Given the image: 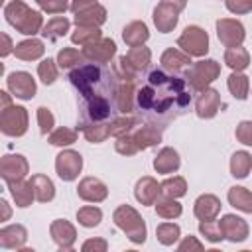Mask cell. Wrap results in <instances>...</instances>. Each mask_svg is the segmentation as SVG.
<instances>
[{"instance_id":"obj_5","label":"cell","mask_w":252,"mask_h":252,"mask_svg":"<svg viewBox=\"0 0 252 252\" xmlns=\"http://www.w3.org/2000/svg\"><path fill=\"white\" fill-rule=\"evenodd\" d=\"M112 220L126 234V238L132 244H144L146 242L148 226H146V220L142 219V215L134 207H130V205L116 207L112 213Z\"/></svg>"},{"instance_id":"obj_22","label":"cell","mask_w":252,"mask_h":252,"mask_svg":"<svg viewBox=\"0 0 252 252\" xmlns=\"http://www.w3.org/2000/svg\"><path fill=\"white\" fill-rule=\"evenodd\" d=\"M220 199L213 193H203L195 199L193 203V215L199 219V220H211V219H217L219 213H220Z\"/></svg>"},{"instance_id":"obj_40","label":"cell","mask_w":252,"mask_h":252,"mask_svg":"<svg viewBox=\"0 0 252 252\" xmlns=\"http://www.w3.org/2000/svg\"><path fill=\"white\" fill-rule=\"evenodd\" d=\"M156 238L163 246H173L181 238V228L175 222H159L156 228Z\"/></svg>"},{"instance_id":"obj_31","label":"cell","mask_w":252,"mask_h":252,"mask_svg":"<svg viewBox=\"0 0 252 252\" xmlns=\"http://www.w3.org/2000/svg\"><path fill=\"white\" fill-rule=\"evenodd\" d=\"M226 87H228L230 94L238 100H246L250 94V79L242 71H232L226 79Z\"/></svg>"},{"instance_id":"obj_45","label":"cell","mask_w":252,"mask_h":252,"mask_svg":"<svg viewBox=\"0 0 252 252\" xmlns=\"http://www.w3.org/2000/svg\"><path fill=\"white\" fill-rule=\"evenodd\" d=\"M37 77L43 85H53L59 77V65H57V59H41V63L37 65Z\"/></svg>"},{"instance_id":"obj_21","label":"cell","mask_w":252,"mask_h":252,"mask_svg":"<svg viewBox=\"0 0 252 252\" xmlns=\"http://www.w3.org/2000/svg\"><path fill=\"white\" fill-rule=\"evenodd\" d=\"M152 20H154V26L158 28L159 33H169V32L175 30V26H177V22H179V12H177L173 6L165 4V2H159V4L154 8Z\"/></svg>"},{"instance_id":"obj_49","label":"cell","mask_w":252,"mask_h":252,"mask_svg":"<svg viewBox=\"0 0 252 252\" xmlns=\"http://www.w3.org/2000/svg\"><path fill=\"white\" fill-rule=\"evenodd\" d=\"M114 150L120 154V156H136L140 152V146L134 138V134H124V136H118L116 142H114Z\"/></svg>"},{"instance_id":"obj_28","label":"cell","mask_w":252,"mask_h":252,"mask_svg":"<svg viewBox=\"0 0 252 252\" xmlns=\"http://www.w3.org/2000/svg\"><path fill=\"white\" fill-rule=\"evenodd\" d=\"M75 26H93V28H100L106 22V8L100 4H94L79 14H75L73 18Z\"/></svg>"},{"instance_id":"obj_10","label":"cell","mask_w":252,"mask_h":252,"mask_svg":"<svg viewBox=\"0 0 252 252\" xmlns=\"http://www.w3.org/2000/svg\"><path fill=\"white\" fill-rule=\"evenodd\" d=\"M6 87L10 91L12 96L20 98V100H32L37 93V85L35 79L28 73V71H14L6 77Z\"/></svg>"},{"instance_id":"obj_61","label":"cell","mask_w":252,"mask_h":252,"mask_svg":"<svg viewBox=\"0 0 252 252\" xmlns=\"http://www.w3.org/2000/svg\"><path fill=\"white\" fill-rule=\"evenodd\" d=\"M35 2H37V0H35Z\"/></svg>"},{"instance_id":"obj_24","label":"cell","mask_w":252,"mask_h":252,"mask_svg":"<svg viewBox=\"0 0 252 252\" xmlns=\"http://www.w3.org/2000/svg\"><path fill=\"white\" fill-rule=\"evenodd\" d=\"M179 165H181V158H179L177 150H173V148H169V146L161 148V150L154 156V169H156V173H159V175L175 173V171L179 169Z\"/></svg>"},{"instance_id":"obj_55","label":"cell","mask_w":252,"mask_h":252,"mask_svg":"<svg viewBox=\"0 0 252 252\" xmlns=\"http://www.w3.org/2000/svg\"><path fill=\"white\" fill-rule=\"evenodd\" d=\"M203 248H205V244L197 236H191V234L189 236H183V240L177 244V250L179 252H187V250L191 252V250H203Z\"/></svg>"},{"instance_id":"obj_58","label":"cell","mask_w":252,"mask_h":252,"mask_svg":"<svg viewBox=\"0 0 252 252\" xmlns=\"http://www.w3.org/2000/svg\"><path fill=\"white\" fill-rule=\"evenodd\" d=\"M159 2H165V4H169V6H173L179 14L185 10V6H187V0H159Z\"/></svg>"},{"instance_id":"obj_59","label":"cell","mask_w":252,"mask_h":252,"mask_svg":"<svg viewBox=\"0 0 252 252\" xmlns=\"http://www.w3.org/2000/svg\"><path fill=\"white\" fill-rule=\"evenodd\" d=\"M10 96H12V94H8L6 91H0V98H2V106H0V110L12 104V98H10Z\"/></svg>"},{"instance_id":"obj_8","label":"cell","mask_w":252,"mask_h":252,"mask_svg":"<svg viewBox=\"0 0 252 252\" xmlns=\"http://www.w3.org/2000/svg\"><path fill=\"white\" fill-rule=\"evenodd\" d=\"M177 47L191 57H205L209 53V35L201 26H187L177 37Z\"/></svg>"},{"instance_id":"obj_30","label":"cell","mask_w":252,"mask_h":252,"mask_svg":"<svg viewBox=\"0 0 252 252\" xmlns=\"http://www.w3.org/2000/svg\"><path fill=\"white\" fill-rule=\"evenodd\" d=\"M30 181L33 185V193H35V199L39 203H49V201L55 199V185L47 175L35 173V175H32Z\"/></svg>"},{"instance_id":"obj_32","label":"cell","mask_w":252,"mask_h":252,"mask_svg":"<svg viewBox=\"0 0 252 252\" xmlns=\"http://www.w3.org/2000/svg\"><path fill=\"white\" fill-rule=\"evenodd\" d=\"M134 138L140 146V150H148V148H154L161 142V128L154 126V124H144V126H138V130L134 132Z\"/></svg>"},{"instance_id":"obj_33","label":"cell","mask_w":252,"mask_h":252,"mask_svg":"<svg viewBox=\"0 0 252 252\" xmlns=\"http://www.w3.org/2000/svg\"><path fill=\"white\" fill-rule=\"evenodd\" d=\"M252 169V156L246 150H238L230 156V175L236 179H244L248 177Z\"/></svg>"},{"instance_id":"obj_57","label":"cell","mask_w":252,"mask_h":252,"mask_svg":"<svg viewBox=\"0 0 252 252\" xmlns=\"http://www.w3.org/2000/svg\"><path fill=\"white\" fill-rule=\"evenodd\" d=\"M0 37H2V49H0V55L2 57H8L10 53H14V43H12V39H10V35L8 33H0Z\"/></svg>"},{"instance_id":"obj_47","label":"cell","mask_w":252,"mask_h":252,"mask_svg":"<svg viewBox=\"0 0 252 252\" xmlns=\"http://www.w3.org/2000/svg\"><path fill=\"white\" fill-rule=\"evenodd\" d=\"M199 232L205 236L207 242L211 244H217L220 240H224V234H222V228H220V220L217 219H211V220H201L199 222Z\"/></svg>"},{"instance_id":"obj_23","label":"cell","mask_w":252,"mask_h":252,"mask_svg":"<svg viewBox=\"0 0 252 252\" xmlns=\"http://www.w3.org/2000/svg\"><path fill=\"white\" fill-rule=\"evenodd\" d=\"M28 240V230L24 224H8L0 228V246L4 250H22Z\"/></svg>"},{"instance_id":"obj_46","label":"cell","mask_w":252,"mask_h":252,"mask_svg":"<svg viewBox=\"0 0 252 252\" xmlns=\"http://www.w3.org/2000/svg\"><path fill=\"white\" fill-rule=\"evenodd\" d=\"M83 61H85L83 53H79L75 47H63L57 53V65H59V69H69L71 71V69L79 67Z\"/></svg>"},{"instance_id":"obj_26","label":"cell","mask_w":252,"mask_h":252,"mask_svg":"<svg viewBox=\"0 0 252 252\" xmlns=\"http://www.w3.org/2000/svg\"><path fill=\"white\" fill-rule=\"evenodd\" d=\"M45 53V45L41 39L37 37H28L20 43H16L14 47V55L22 61H35V59H41Z\"/></svg>"},{"instance_id":"obj_36","label":"cell","mask_w":252,"mask_h":252,"mask_svg":"<svg viewBox=\"0 0 252 252\" xmlns=\"http://www.w3.org/2000/svg\"><path fill=\"white\" fill-rule=\"evenodd\" d=\"M126 59H128V63H130L138 73H144V71L150 67V63H152V51H150V47H146V45H134V47L128 49Z\"/></svg>"},{"instance_id":"obj_54","label":"cell","mask_w":252,"mask_h":252,"mask_svg":"<svg viewBox=\"0 0 252 252\" xmlns=\"http://www.w3.org/2000/svg\"><path fill=\"white\" fill-rule=\"evenodd\" d=\"M83 252H106L108 250V242L104 238H89L81 244Z\"/></svg>"},{"instance_id":"obj_25","label":"cell","mask_w":252,"mask_h":252,"mask_svg":"<svg viewBox=\"0 0 252 252\" xmlns=\"http://www.w3.org/2000/svg\"><path fill=\"white\" fill-rule=\"evenodd\" d=\"M8 189H10V195L16 203V207L20 209H26L32 205V201L35 199V193H33V185L32 181H26L24 179H18V181H10L8 183Z\"/></svg>"},{"instance_id":"obj_53","label":"cell","mask_w":252,"mask_h":252,"mask_svg":"<svg viewBox=\"0 0 252 252\" xmlns=\"http://www.w3.org/2000/svg\"><path fill=\"white\" fill-rule=\"evenodd\" d=\"M224 6L230 14H236V16L252 12V0H224Z\"/></svg>"},{"instance_id":"obj_4","label":"cell","mask_w":252,"mask_h":252,"mask_svg":"<svg viewBox=\"0 0 252 252\" xmlns=\"http://www.w3.org/2000/svg\"><path fill=\"white\" fill-rule=\"evenodd\" d=\"M114 98L108 96H89L83 98L79 106V128L87 124H108L116 116Z\"/></svg>"},{"instance_id":"obj_14","label":"cell","mask_w":252,"mask_h":252,"mask_svg":"<svg viewBox=\"0 0 252 252\" xmlns=\"http://www.w3.org/2000/svg\"><path fill=\"white\" fill-rule=\"evenodd\" d=\"M49 234L59 250H71L77 242V228L73 222H69L65 219H55L49 224Z\"/></svg>"},{"instance_id":"obj_12","label":"cell","mask_w":252,"mask_h":252,"mask_svg":"<svg viewBox=\"0 0 252 252\" xmlns=\"http://www.w3.org/2000/svg\"><path fill=\"white\" fill-rule=\"evenodd\" d=\"M30 173V163L26 159V156L22 154H6L0 159V177L10 183V181H18L24 179Z\"/></svg>"},{"instance_id":"obj_29","label":"cell","mask_w":252,"mask_h":252,"mask_svg":"<svg viewBox=\"0 0 252 252\" xmlns=\"http://www.w3.org/2000/svg\"><path fill=\"white\" fill-rule=\"evenodd\" d=\"M226 199L228 203L240 211V213H246V215H252V191L242 187V185H234L228 189L226 193Z\"/></svg>"},{"instance_id":"obj_11","label":"cell","mask_w":252,"mask_h":252,"mask_svg":"<svg viewBox=\"0 0 252 252\" xmlns=\"http://www.w3.org/2000/svg\"><path fill=\"white\" fill-rule=\"evenodd\" d=\"M217 37L224 47H238L246 37V30L234 18H220L217 20Z\"/></svg>"},{"instance_id":"obj_16","label":"cell","mask_w":252,"mask_h":252,"mask_svg":"<svg viewBox=\"0 0 252 252\" xmlns=\"http://www.w3.org/2000/svg\"><path fill=\"white\" fill-rule=\"evenodd\" d=\"M77 195L79 199L87 201V203H102L108 197V187L106 183H102L98 177H83L77 185Z\"/></svg>"},{"instance_id":"obj_20","label":"cell","mask_w":252,"mask_h":252,"mask_svg":"<svg viewBox=\"0 0 252 252\" xmlns=\"http://www.w3.org/2000/svg\"><path fill=\"white\" fill-rule=\"evenodd\" d=\"M114 106L118 114H132L136 108V83L120 81L114 91Z\"/></svg>"},{"instance_id":"obj_15","label":"cell","mask_w":252,"mask_h":252,"mask_svg":"<svg viewBox=\"0 0 252 252\" xmlns=\"http://www.w3.org/2000/svg\"><path fill=\"white\" fill-rule=\"evenodd\" d=\"M220 228H222L224 238H226L228 242H232V244L244 242V240L248 238V234H250L248 222H246L242 217L232 215V213H228V215H224V217L220 219Z\"/></svg>"},{"instance_id":"obj_43","label":"cell","mask_w":252,"mask_h":252,"mask_svg":"<svg viewBox=\"0 0 252 252\" xmlns=\"http://www.w3.org/2000/svg\"><path fill=\"white\" fill-rule=\"evenodd\" d=\"M77 220L85 228H94L102 220V211L98 207H94V205H85V207H81L77 211Z\"/></svg>"},{"instance_id":"obj_7","label":"cell","mask_w":252,"mask_h":252,"mask_svg":"<svg viewBox=\"0 0 252 252\" xmlns=\"http://www.w3.org/2000/svg\"><path fill=\"white\" fill-rule=\"evenodd\" d=\"M30 114L24 106L10 104L0 110V132L10 138H20L28 132Z\"/></svg>"},{"instance_id":"obj_19","label":"cell","mask_w":252,"mask_h":252,"mask_svg":"<svg viewBox=\"0 0 252 252\" xmlns=\"http://www.w3.org/2000/svg\"><path fill=\"white\" fill-rule=\"evenodd\" d=\"M159 63H161V69H165V71H169V73H177V75H185L183 71L193 65L191 55H187L185 51H181V49H177V47L165 49V51L161 53Z\"/></svg>"},{"instance_id":"obj_50","label":"cell","mask_w":252,"mask_h":252,"mask_svg":"<svg viewBox=\"0 0 252 252\" xmlns=\"http://www.w3.org/2000/svg\"><path fill=\"white\" fill-rule=\"evenodd\" d=\"M35 116H37L39 132H41L43 136H47V134L53 130V126H55V116H53V112H51L47 106H39L37 112H35Z\"/></svg>"},{"instance_id":"obj_3","label":"cell","mask_w":252,"mask_h":252,"mask_svg":"<svg viewBox=\"0 0 252 252\" xmlns=\"http://www.w3.org/2000/svg\"><path fill=\"white\" fill-rule=\"evenodd\" d=\"M4 18L6 22L20 33L33 37L35 33H41L43 30V16L37 10H32L24 0H12L4 6Z\"/></svg>"},{"instance_id":"obj_17","label":"cell","mask_w":252,"mask_h":252,"mask_svg":"<svg viewBox=\"0 0 252 252\" xmlns=\"http://www.w3.org/2000/svg\"><path fill=\"white\" fill-rule=\"evenodd\" d=\"M220 104H222L220 102V93L217 89H211L209 87V89H205V91L199 93V96L195 100V112H197L199 118L209 120V118H215L219 114Z\"/></svg>"},{"instance_id":"obj_41","label":"cell","mask_w":252,"mask_h":252,"mask_svg":"<svg viewBox=\"0 0 252 252\" xmlns=\"http://www.w3.org/2000/svg\"><path fill=\"white\" fill-rule=\"evenodd\" d=\"M102 37L100 28H93V26H77L75 32L71 33V41L75 45H89L94 43Z\"/></svg>"},{"instance_id":"obj_37","label":"cell","mask_w":252,"mask_h":252,"mask_svg":"<svg viewBox=\"0 0 252 252\" xmlns=\"http://www.w3.org/2000/svg\"><path fill=\"white\" fill-rule=\"evenodd\" d=\"M224 63L232 71H244L250 65V53L242 45H238V47H226V51H224Z\"/></svg>"},{"instance_id":"obj_35","label":"cell","mask_w":252,"mask_h":252,"mask_svg":"<svg viewBox=\"0 0 252 252\" xmlns=\"http://www.w3.org/2000/svg\"><path fill=\"white\" fill-rule=\"evenodd\" d=\"M154 207H156L158 217H161V219H165V220H173V219L181 217V213H183L181 203H179L177 199H173V197H165V195H159V199L156 201Z\"/></svg>"},{"instance_id":"obj_44","label":"cell","mask_w":252,"mask_h":252,"mask_svg":"<svg viewBox=\"0 0 252 252\" xmlns=\"http://www.w3.org/2000/svg\"><path fill=\"white\" fill-rule=\"evenodd\" d=\"M81 132L87 142L102 144L106 138H110V122L108 124H87V126H81Z\"/></svg>"},{"instance_id":"obj_60","label":"cell","mask_w":252,"mask_h":252,"mask_svg":"<svg viewBox=\"0 0 252 252\" xmlns=\"http://www.w3.org/2000/svg\"><path fill=\"white\" fill-rule=\"evenodd\" d=\"M0 207H2V220H8L10 219V207H8L6 199H0Z\"/></svg>"},{"instance_id":"obj_52","label":"cell","mask_w":252,"mask_h":252,"mask_svg":"<svg viewBox=\"0 0 252 252\" xmlns=\"http://www.w3.org/2000/svg\"><path fill=\"white\" fill-rule=\"evenodd\" d=\"M234 136L240 144L244 146H252V120H240L236 124V130H234Z\"/></svg>"},{"instance_id":"obj_56","label":"cell","mask_w":252,"mask_h":252,"mask_svg":"<svg viewBox=\"0 0 252 252\" xmlns=\"http://www.w3.org/2000/svg\"><path fill=\"white\" fill-rule=\"evenodd\" d=\"M94 4H98V2H96V0H71L69 10H71L73 14H79V12H83V10H87V8L94 6Z\"/></svg>"},{"instance_id":"obj_18","label":"cell","mask_w":252,"mask_h":252,"mask_svg":"<svg viewBox=\"0 0 252 252\" xmlns=\"http://www.w3.org/2000/svg\"><path fill=\"white\" fill-rule=\"evenodd\" d=\"M161 195V183H158L152 175H144L136 181V187H134V197L140 205H156V201L159 199Z\"/></svg>"},{"instance_id":"obj_38","label":"cell","mask_w":252,"mask_h":252,"mask_svg":"<svg viewBox=\"0 0 252 252\" xmlns=\"http://www.w3.org/2000/svg\"><path fill=\"white\" fill-rule=\"evenodd\" d=\"M138 122L140 120L136 118V114H116L112 118V122H110V136L118 138V136L130 134Z\"/></svg>"},{"instance_id":"obj_9","label":"cell","mask_w":252,"mask_h":252,"mask_svg":"<svg viewBox=\"0 0 252 252\" xmlns=\"http://www.w3.org/2000/svg\"><path fill=\"white\" fill-rule=\"evenodd\" d=\"M83 169V156L71 148L61 150L55 156V173L63 181H75Z\"/></svg>"},{"instance_id":"obj_2","label":"cell","mask_w":252,"mask_h":252,"mask_svg":"<svg viewBox=\"0 0 252 252\" xmlns=\"http://www.w3.org/2000/svg\"><path fill=\"white\" fill-rule=\"evenodd\" d=\"M69 81L83 98H89V96L114 98V91L120 83L114 69H108L106 63H91V61L71 69Z\"/></svg>"},{"instance_id":"obj_39","label":"cell","mask_w":252,"mask_h":252,"mask_svg":"<svg viewBox=\"0 0 252 252\" xmlns=\"http://www.w3.org/2000/svg\"><path fill=\"white\" fill-rule=\"evenodd\" d=\"M79 138V132L73 130V128H67V126H61V128H55L47 134V142L51 146H59V148H69L71 144H75Z\"/></svg>"},{"instance_id":"obj_13","label":"cell","mask_w":252,"mask_h":252,"mask_svg":"<svg viewBox=\"0 0 252 252\" xmlns=\"http://www.w3.org/2000/svg\"><path fill=\"white\" fill-rule=\"evenodd\" d=\"M81 53H83L85 61H91V63H110L112 57L116 55V41L110 39V37H100L94 43L83 45Z\"/></svg>"},{"instance_id":"obj_6","label":"cell","mask_w":252,"mask_h":252,"mask_svg":"<svg viewBox=\"0 0 252 252\" xmlns=\"http://www.w3.org/2000/svg\"><path fill=\"white\" fill-rule=\"evenodd\" d=\"M219 77H220V63L215 59H199L185 71V79L191 91L195 93L209 89L211 83H215Z\"/></svg>"},{"instance_id":"obj_34","label":"cell","mask_w":252,"mask_h":252,"mask_svg":"<svg viewBox=\"0 0 252 252\" xmlns=\"http://www.w3.org/2000/svg\"><path fill=\"white\" fill-rule=\"evenodd\" d=\"M69 28H71V22L65 16H55V18L47 20V24L41 30V35L47 41H57L59 37H63L69 32Z\"/></svg>"},{"instance_id":"obj_1","label":"cell","mask_w":252,"mask_h":252,"mask_svg":"<svg viewBox=\"0 0 252 252\" xmlns=\"http://www.w3.org/2000/svg\"><path fill=\"white\" fill-rule=\"evenodd\" d=\"M191 104V87L185 75L165 69H152L144 85L136 89V118L158 128H167L175 118L187 112Z\"/></svg>"},{"instance_id":"obj_51","label":"cell","mask_w":252,"mask_h":252,"mask_svg":"<svg viewBox=\"0 0 252 252\" xmlns=\"http://www.w3.org/2000/svg\"><path fill=\"white\" fill-rule=\"evenodd\" d=\"M37 6L45 14H63L65 10H69L71 2L69 0H37Z\"/></svg>"},{"instance_id":"obj_42","label":"cell","mask_w":252,"mask_h":252,"mask_svg":"<svg viewBox=\"0 0 252 252\" xmlns=\"http://www.w3.org/2000/svg\"><path fill=\"white\" fill-rule=\"evenodd\" d=\"M185 193H187V181H185V177L173 175V177H167V179L161 181V195L179 199Z\"/></svg>"},{"instance_id":"obj_27","label":"cell","mask_w":252,"mask_h":252,"mask_svg":"<svg viewBox=\"0 0 252 252\" xmlns=\"http://www.w3.org/2000/svg\"><path fill=\"white\" fill-rule=\"evenodd\" d=\"M122 39H124V43L130 45V47H134V45H144V43L150 39V30H148V26H146L144 22L134 20V22H130V24L124 26V30H122Z\"/></svg>"},{"instance_id":"obj_48","label":"cell","mask_w":252,"mask_h":252,"mask_svg":"<svg viewBox=\"0 0 252 252\" xmlns=\"http://www.w3.org/2000/svg\"><path fill=\"white\" fill-rule=\"evenodd\" d=\"M112 69H114V73H116V77L120 79V81H130V83H136L138 79H140V73L128 63V59H126V55H120L118 59H116V63L112 65Z\"/></svg>"}]
</instances>
